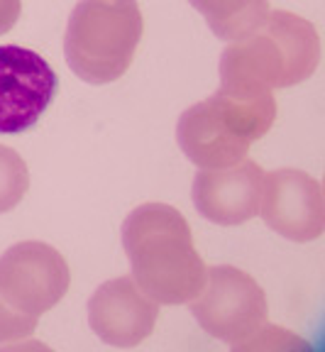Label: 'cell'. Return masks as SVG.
<instances>
[{
  "mask_svg": "<svg viewBox=\"0 0 325 352\" xmlns=\"http://www.w3.org/2000/svg\"><path fill=\"white\" fill-rule=\"evenodd\" d=\"M122 248L133 279L147 296L181 306L199 296L205 284L203 257L193 245L188 220L169 204H142L122 223Z\"/></svg>",
  "mask_w": 325,
  "mask_h": 352,
  "instance_id": "obj_1",
  "label": "cell"
},
{
  "mask_svg": "<svg viewBox=\"0 0 325 352\" xmlns=\"http://www.w3.org/2000/svg\"><path fill=\"white\" fill-rule=\"evenodd\" d=\"M320 39L313 22L289 10H269L254 32L223 50L221 86L235 91L291 88L313 76Z\"/></svg>",
  "mask_w": 325,
  "mask_h": 352,
  "instance_id": "obj_2",
  "label": "cell"
},
{
  "mask_svg": "<svg viewBox=\"0 0 325 352\" xmlns=\"http://www.w3.org/2000/svg\"><path fill=\"white\" fill-rule=\"evenodd\" d=\"M276 100L271 91H235L218 94L181 113L177 142L181 152L201 169H223L247 160L249 149L271 130Z\"/></svg>",
  "mask_w": 325,
  "mask_h": 352,
  "instance_id": "obj_3",
  "label": "cell"
},
{
  "mask_svg": "<svg viewBox=\"0 0 325 352\" xmlns=\"http://www.w3.org/2000/svg\"><path fill=\"white\" fill-rule=\"evenodd\" d=\"M142 32L137 0H78L64 34V54L81 81L103 86L127 74Z\"/></svg>",
  "mask_w": 325,
  "mask_h": 352,
  "instance_id": "obj_4",
  "label": "cell"
},
{
  "mask_svg": "<svg viewBox=\"0 0 325 352\" xmlns=\"http://www.w3.org/2000/svg\"><path fill=\"white\" fill-rule=\"evenodd\" d=\"M71 272L64 254L25 240L0 254V345L32 336L42 314L67 296Z\"/></svg>",
  "mask_w": 325,
  "mask_h": 352,
  "instance_id": "obj_5",
  "label": "cell"
},
{
  "mask_svg": "<svg viewBox=\"0 0 325 352\" xmlns=\"http://www.w3.org/2000/svg\"><path fill=\"white\" fill-rule=\"evenodd\" d=\"M188 306L201 328L215 340L227 342L232 350H240L269 323L265 289L247 272L230 264L210 267L203 289Z\"/></svg>",
  "mask_w": 325,
  "mask_h": 352,
  "instance_id": "obj_6",
  "label": "cell"
},
{
  "mask_svg": "<svg viewBox=\"0 0 325 352\" xmlns=\"http://www.w3.org/2000/svg\"><path fill=\"white\" fill-rule=\"evenodd\" d=\"M59 94V76L37 52L17 44L0 47V135L27 132Z\"/></svg>",
  "mask_w": 325,
  "mask_h": 352,
  "instance_id": "obj_7",
  "label": "cell"
},
{
  "mask_svg": "<svg viewBox=\"0 0 325 352\" xmlns=\"http://www.w3.org/2000/svg\"><path fill=\"white\" fill-rule=\"evenodd\" d=\"M259 213L267 228L291 242H313L325 230V201L320 182L301 169L265 174Z\"/></svg>",
  "mask_w": 325,
  "mask_h": 352,
  "instance_id": "obj_8",
  "label": "cell"
},
{
  "mask_svg": "<svg viewBox=\"0 0 325 352\" xmlns=\"http://www.w3.org/2000/svg\"><path fill=\"white\" fill-rule=\"evenodd\" d=\"M159 318V303L142 292L133 276L100 284L89 301V325L108 345L135 347L144 342Z\"/></svg>",
  "mask_w": 325,
  "mask_h": 352,
  "instance_id": "obj_9",
  "label": "cell"
},
{
  "mask_svg": "<svg viewBox=\"0 0 325 352\" xmlns=\"http://www.w3.org/2000/svg\"><path fill=\"white\" fill-rule=\"evenodd\" d=\"M265 171L257 162L243 160L223 169H201L193 179V206L218 226H243L259 215Z\"/></svg>",
  "mask_w": 325,
  "mask_h": 352,
  "instance_id": "obj_10",
  "label": "cell"
},
{
  "mask_svg": "<svg viewBox=\"0 0 325 352\" xmlns=\"http://www.w3.org/2000/svg\"><path fill=\"white\" fill-rule=\"evenodd\" d=\"M208 22L215 37L235 42L267 20L269 0H188Z\"/></svg>",
  "mask_w": 325,
  "mask_h": 352,
  "instance_id": "obj_11",
  "label": "cell"
},
{
  "mask_svg": "<svg viewBox=\"0 0 325 352\" xmlns=\"http://www.w3.org/2000/svg\"><path fill=\"white\" fill-rule=\"evenodd\" d=\"M30 188V169L12 147L0 144V215L15 208Z\"/></svg>",
  "mask_w": 325,
  "mask_h": 352,
  "instance_id": "obj_12",
  "label": "cell"
},
{
  "mask_svg": "<svg viewBox=\"0 0 325 352\" xmlns=\"http://www.w3.org/2000/svg\"><path fill=\"white\" fill-rule=\"evenodd\" d=\"M293 347H303V340H298L289 330L267 323L265 328L259 330L254 338H249L240 350H293Z\"/></svg>",
  "mask_w": 325,
  "mask_h": 352,
  "instance_id": "obj_13",
  "label": "cell"
},
{
  "mask_svg": "<svg viewBox=\"0 0 325 352\" xmlns=\"http://www.w3.org/2000/svg\"><path fill=\"white\" fill-rule=\"evenodd\" d=\"M23 0H0V34H8L20 20Z\"/></svg>",
  "mask_w": 325,
  "mask_h": 352,
  "instance_id": "obj_14",
  "label": "cell"
}]
</instances>
